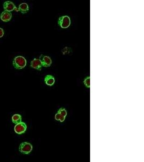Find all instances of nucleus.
<instances>
[{"instance_id":"obj_1","label":"nucleus","mask_w":144,"mask_h":162,"mask_svg":"<svg viewBox=\"0 0 144 162\" xmlns=\"http://www.w3.org/2000/svg\"><path fill=\"white\" fill-rule=\"evenodd\" d=\"M13 65L16 69H23L27 65V60L23 56H16L13 61Z\"/></svg>"},{"instance_id":"obj_2","label":"nucleus","mask_w":144,"mask_h":162,"mask_svg":"<svg viewBox=\"0 0 144 162\" xmlns=\"http://www.w3.org/2000/svg\"><path fill=\"white\" fill-rule=\"evenodd\" d=\"M33 145L28 142L22 143L19 147V151L22 153L28 155L33 150Z\"/></svg>"},{"instance_id":"obj_3","label":"nucleus","mask_w":144,"mask_h":162,"mask_svg":"<svg viewBox=\"0 0 144 162\" xmlns=\"http://www.w3.org/2000/svg\"><path fill=\"white\" fill-rule=\"evenodd\" d=\"M58 25L63 29L67 28L71 24L70 18L68 16H63L59 18Z\"/></svg>"},{"instance_id":"obj_4","label":"nucleus","mask_w":144,"mask_h":162,"mask_svg":"<svg viewBox=\"0 0 144 162\" xmlns=\"http://www.w3.org/2000/svg\"><path fill=\"white\" fill-rule=\"evenodd\" d=\"M3 8L5 11L11 13V11L15 10L16 12L19 11V9L15 6L14 3L11 1H5L3 3Z\"/></svg>"},{"instance_id":"obj_5","label":"nucleus","mask_w":144,"mask_h":162,"mask_svg":"<svg viewBox=\"0 0 144 162\" xmlns=\"http://www.w3.org/2000/svg\"><path fill=\"white\" fill-rule=\"evenodd\" d=\"M27 129V126L26 124L24 122H21V123L16 124L14 127V131L16 133L19 135H21L22 133H24L26 131Z\"/></svg>"},{"instance_id":"obj_6","label":"nucleus","mask_w":144,"mask_h":162,"mask_svg":"<svg viewBox=\"0 0 144 162\" xmlns=\"http://www.w3.org/2000/svg\"><path fill=\"white\" fill-rule=\"evenodd\" d=\"M39 60L41 61V63L42 64V67H50L51 63H52V61L50 57L47 56H44L42 55L40 56V59Z\"/></svg>"},{"instance_id":"obj_7","label":"nucleus","mask_w":144,"mask_h":162,"mask_svg":"<svg viewBox=\"0 0 144 162\" xmlns=\"http://www.w3.org/2000/svg\"><path fill=\"white\" fill-rule=\"evenodd\" d=\"M30 67L32 68H34L38 70H41L42 68V64L41 61L39 59H34L30 63Z\"/></svg>"},{"instance_id":"obj_8","label":"nucleus","mask_w":144,"mask_h":162,"mask_svg":"<svg viewBox=\"0 0 144 162\" xmlns=\"http://www.w3.org/2000/svg\"><path fill=\"white\" fill-rule=\"evenodd\" d=\"M0 18H1V20L5 22H9L12 18V14L10 12L3 11L1 14Z\"/></svg>"},{"instance_id":"obj_9","label":"nucleus","mask_w":144,"mask_h":162,"mask_svg":"<svg viewBox=\"0 0 144 162\" xmlns=\"http://www.w3.org/2000/svg\"><path fill=\"white\" fill-rule=\"evenodd\" d=\"M55 78L51 75H47L44 78V82L49 86H52L55 83Z\"/></svg>"},{"instance_id":"obj_10","label":"nucleus","mask_w":144,"mask_h":162,"mask_svg":"<svg viewBox=\"0 0 144 162\" xmlns=\"http://www.w3.org/2000/svg\"><path fill=\"white\" fill-rule=\"evenodd\" d=\"M18 9L22 14H25L29 11V6L26 3H22L19 5Z\"/></svg>"},{"instance_id":"obj_11","label":"nucleus","mask_w":144,"mask_h":162,"mask_svg":"<svg viewBox=\"0 0 144 162\" xmlns=\"http://www.w3.org/2000/svg\"><path fill=\"white\" fill-rule=\"evenodd\" d=\"M12 122L15 124H17L22 122V116L19 114H15L12 116Z\"/></svg>"},{"instance_id":"obj_12","label":"nucleus","mask_w":144,"mask_h":162,"mask_svg":"<svg viewBox=\"0 0 144 162\" xmlns=\"http://www.w3.org/2000/svg\"><path fill=\"white\" fill-rule=\"evenodd\" d=\"M57 113L61 115L62 116L65 117L67 116V111L64 108H60L58 111Z\"/></svg>"},{"instance_id":"obj_13","label":"nucleus","mask_w":144,"mask_h":162,"mask_svg":"<svg viewBox=\"0 0 144 162\" xmlns=\"http://www.w3.org/2000/svg\"><path fill=\"white\" fill-rule=\"evenodd\" d=\"M65 117L61 115H60V114H59V113H57L56 114V115H55V119H56V120L59 121H60L61 122H64V120H65Z\"/></svg>"},{"instance_id":"obj_14","label":"nucleus","mask_w":144,"mask_h":162,"mask_svg":"<svg viewBox=\"0 0 144 162\" xmlns=\"http://www.w3.org/2000/svg\"><path fill=\"white\" fill-rule=\"evenodd\" d=\"M84 83L87 88H89L90 87V77H87L84 81Z\"/></svg>"},{"instance_id":"obj_15","label":"nucleus","mask_w":144,"mask_h":162,"mask_svg":"<svg viewBox=\"0 0 144 162\" xmlns=\"http://www.w3.org/2000/svg\"><path fill=\"white\" fill-rule=\"evenodd\" d=\"M4 34H5L4 30L2 28H0V38L3 37Z\"/></svg>"}]
</instances>
